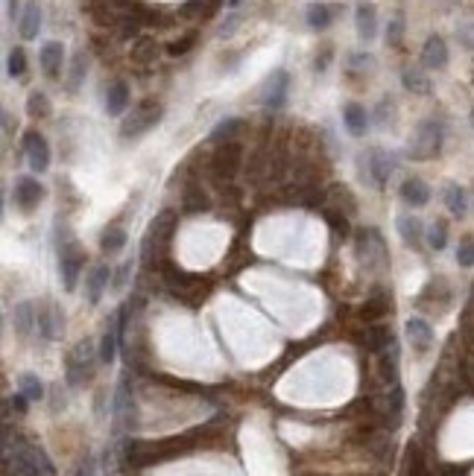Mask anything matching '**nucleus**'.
Returning <instances> with one entry per match:
<instances>
[{"instance_id": "f257e3e1", "label": "nucleus", "mask_w": 474, "mask_h": 476, "mask_svg": "<svg viewBox=\"0 0 474 476\" xmlns=\"http://www.w3.org/2000/svg\"><path fill=\"white\" fill-rule=\"evenodd\" d=\"M97 359H100V351H94V345L85 339L79 342L76 348L68 354V363H64V380H68L71 389L85 386L94 371H97Z\"/></svg>"}, {"instance_id": "f03ea898", "label": "nucleus", "mask_w": 474, "mask_h": 476, "mask_svg": "<svg viewBox=\"0 0 474 476\" xmlns=\"http://www.w3.org/2000/svg\"><path fill=\"white\" fill-rule=\"evenodd\" d=\"M6 473L9 476H53V468L39 447H18L12 456L6 450Z\"/></svg>"}, {"instance_id": "7ed1b4c3", "label": "nucleus", "mask_w": 474, "mask_h": 476, "mask_svg": "<svg viewBox=\"0 0 474 476\" xmlns=\"http://www.w3.org/2000/svg\"><path fill=\"white\" fill-rule=\"evenodd\" d=\"M442 140H445V126L439 120H421L419 129L410 138V158L419 161H428L436 158L439 150H442Z\"/></svg>"}, {"instance_id": "20e7f679", "label": "nucleus", "mask_w": 474, "mask_h": 476, "mask_svg": "<svg viewBox=\"0 0 474 476\" xmlns=\"http://www.w3.org/2000/svg\"><path fill=\"white\" fill-rule=\"evenodd\" d=\"M165 117V108H161V103L158 100H141L135 108H132V114L120 123V135L129 140V138H141V135H146L153 126H158V120Z\"/></svg>"}, {"instance_id": "39448f33", "label": "nucleus", "mask_w": 474, "mask_h": 476, "mask_svg": "<svg viewBox=\"0 0 474 476\" xmlns=\"http://www.w3.org/2000/svg\"><path fill=\"white\" fill-rule=\"evenodd\" d=\"M83 266H85V254H83V249H79V243L74 237L59 243V281L68 292L76 289Z\"/></svg>"}, {"instance_id": "423d86ee", "label": "nucleus", "mask_w": 474, "mask_h": 476, "mask_svg": "<svg viewBox=\"0 0 474 476\" xmlns=\"http://www.w3.org/2000/svg\"><path fill=\"white\" fill-rule=\"evenodd\" d=\"M361 170L366 173V178L375 187H386L389 175L396 173V158H392L389 152H384V150H369L361 158Z\"/></svg>"}, {"instance_id": "0eeeda50", "label": "nucleus", "mask_w": 474, "mask_h": 476, "mask_svg": "<svg viewBox=\"0 0 474 476\" xmlns=\"http://www.w3.org/2000/svg\"><path fill=\"white\" fill-rule=\"evenodd\" d=\"M21 150L27 155V164L32 173H47L50 170V143H47V138L41 132H27L21 138Z\"/></svg>"}, {"instance_id": "6e6552de", "label": "nucleus", "mask_w": 474, "mask_h": 476, "mask_svg": "<svg viewBox=\"0 0 474 476\" xmlns=\"http://www.w3.org/2000/svg\"><path fill=\"white\" fill-rule=\"evenodd\" d=\"M12 199H15V205H18L21 213H32L44 199V187H41L39 178L18 175L15 178V187H12Z\"/></svg>"}, {"instance_id": "1a4fd4ad", "label": "nucleus", "mask_w": 474, "mask_h": 476, "mask_svg": "<svg viewBox=\"0 0 474 476\" xmlns=\"http://www.w3.org/2000/svg\"><path fill=\"white\" fill-rule=\"evenodd\" d=\"M173 222H176L173 210H161L158 217L150 222V228H146V234H144V257L153 254V245H165L173 237V231H176Z\"/></svg>"}, {"instance_id": "9d476101", "label": "nucleus", "mask_w": 474, "mask_h": 476, "mask_svg": "<svg viewBox=\"0 0 474 476\" xmlns=\"http://www.w3.org/2000/svg\"><path fill=\"white\" fill-rule=\"evenodd\" d=\"M287 94H290V76H287V71H275V73L267 79V88H264V106H267V108H272V111L284 108Z\"/></svg>"}, {"instance_id": "9b49d317", "label": "nucleus", "mask_w": 474, "mask_h": 476, "mask_svg": "<svg viewBox=\"0 0 474 476\" xmlns=\"http://www.w3.org/2000/svg\"><path fill=\"white\" fill-rule=\"evenodd\" d=\"M39 64L47 79H59L64 68V47L59 41H44L39 50Z\"/></svg>"}, {"instance_id": "f8f14e48", "label": "nucleus", "mask_w": 474, "mask_h": 476, "mask_svg": "<svg viewBox=\"0 0 474 476\" xmlns=\"http://www.w3.org/2000/svg\"><path fill=\"white\" fill-rule=\"evenodd\" d=\"M111 275L114 272L106 264H97V266H91V272H85V298H88V304H100L103 292L111 287Z\"/></svg>"}, {"instance_id": "ddd939ff", "label": "nucleus", "mask_w": 474, "mask_h": 476, "mask_svg": "<svg viewBox=\"0 0 474 476\" xmlns=\"http://www.w3.org/2000/svg\"><path fill=\"white\" fill-rule=\"evenodd\" d=\"M62 327H64V316L59 313L53 304H41V307H39V316H36V333H39L44 342H50V339L59 336Z\"/></svg>"}, {"instance_id": "4468645a", "label": "nucleus", "mask_w": 474, "mask_h": 476, "mask_svg": "<svg viewBox=\"0 0 474 476\" xmlns=\"http://www.w3.org/2000/svg\"><path fill=\"white\" fill-rule=\"evenodd\" d=\"M421 64L428 71H445L448 68V44L442 36H431L421 47Z\"/></svg>"}, {"instance_id": "2eb2a0df", "label": "nucleus", "mask_w": 474, "mask_h": 476, "mask_svg": "<svg viewBox=\"0 0 474 476\" xmlns=\"http://www.w3.org/2000/svg\"><path fill=\"white\" fill-rule=\"evenodd\" d=\"M18 32H21L24 41L39 38V32H41V6L36 3V0H29V3L21 9V15H18Z\"/></svg>"}, {"instance_id": "dca6fc26", "label": "nucleus", "mask_w": 474, "mask_h": 476, "mask_svg": "<svg viewBox=\"0 0 474 476\" xmlns=\"http://www.w3.org/2000/svg\"><path fill=\"white\" fill-rule=\"evenodd\" d=\"M354 27H357V36L363 41H372L378 36V9L372 3H357V12H354Z\"/></svg>"}, {"instance_id": "f3484780", "label": "nucleus", "mask_w": 474, "mask_h": 476, "mask_svg": "<svg viewBox=\"0 0 474 476\" xmlns=\"http://www.w3.org/2000/svg\"><path fill=\"white\" fill-rule=\"evenodd\" d=\"M401 199L407 205H413V208H424L431 202V187L424 185L419 175H410V178H404L401 182Z\"/></svg>"}, {"instance_id": "a211bd4d", "label": "nucleus", "mask_w": 474, "mask_h": 476, "mask_svg": "<svg viewBox=\"0 0 474 476\" xmlns=\"http://www.w3.org/2000/svg\"><path fill=\"white\" fill-rule=\"evenodd\" d=\"M407 339H410V345L419 351V354H424L433 345V327L428 324V319H410L407 322Z\"/></svg>"}, {"instance_id": "6ab92c4d", "label": "nucleus", "mask_w": 474, "mask_h": 476, "mask_svg": "<svg viewBox=\"0 0 474 476\" xmlns=\"http://www.w3.org/2000/svg\"><path fill=\"white\" fill-rule=\"evenodd\" d=\"M126 108H129V85L123 79H118V82H111L106 91V114L109 117H120Z\"/></svg>"}, {"instance_id": "aec40b11", "label": "nucleus", "mask_w": 474, "mask_h": 476, "mask_svg": "<svg viewBox=\"0 0 474 476\" xmlns=\"http://www.w3.org/2000/svg\"><path fill=\"white\" fill-rule=\"evenodd\" d=\"M36 316H39V304L21 301L18 307H15V313H12L15 333H18V336H29L32 331H36Z\"/></svg>"}, {"instance_id": "412c9836", "label": "nucleus", "mask_w": 474, "mask_h": 476, "mask_svg": "<svg viewBox=\"0 0 474 476\" xmlns=\"http://www.w3.org/2000/svg\"><path fill=\"white\" fill-rule=\"evenodd\" d=\"M342 123H346L349 135L361 138V135H366V129H369V114H366V108L361 103H349V106H342Z\"/></svg>"}, {"instance_id": "4be33fe9", "label": "nucleus", "mask_w": 474, "mask_h": 476, "mask_svg": "<svg viewBox=\"0 0 474 476\" xmlns=\"http://www.w3.org/2000/svg\"><path fill=\"white\" fill-rule=\"evenodd\" d=\"M118 345H120V324H118V316H114L106 331H103V339H100V363L111 366L114 356H118Z\"/></svg>"}, {"instance_id": "5701e85b", "label": "nucleus", "mask_w": 474, "mask_h": 476, "mask_svg": "<svg viewBox=\"0 0 474 476\" xmlns=\"http://www.w3.org/2000/svg\"><path fill=\"white\" fill-rule=\"evenodd\" d=\"M398 234H401L404 245H410V249L419 252L424 243V225L416 217H398Z\"/></svg>"}, {"instance_id": "b1692460", "label": "nucleus", "mask_w": 474, "mask_h": 476, "mask_svg": "<svg viewBox=\"0 0 474 476\" xmlns=\"http://www.w3.org/2000/svg\"><path fill=\"white\" fill-rule=\"evenodd\" d=\"M126 243H129V234L123 231L120 225H106V228H103V234H100V249H103L106 254H114V252L126 249Z\"/></svg>"}, {"instance_id": "393cba45", "label": "nucleus", "mask_w": 474, "mask_h": 476, "mask_svg": "<svg viewBox=\"0 0 474 476\" xmlns=\"http://www.w3.org/2000/svg\"><path fill=\"white\" fill-rule=\"evenodd\" d=\"M305 21H307L310 29L322 32V29L331 27V21H334V9H331L328 3H310V6H307V15H305Z\"/></svg>"}, {"instance_id": "a878e982", "label": "nucleus", "mask_w": 474, "mask_h": 476, "mask_svg": "<svg viewBox=\"0 0 474 476\" xmlns=\"http://www.w3.org/2000/svg\"><path fill=\"white\" fill-rule=\"evenodd\" d=\"M389 310H392V298H389L384 289H378V292H372V298L363 304V319H366V322H375V319L386 316Z\"/></svg>"}, {"instance_id": "bb28decb", "label": "nucleus", "mask_w": 474, "mask_h": 476, "mask_svg": "<svg viewBox=\"0 0 474 476\" xmlns=\"http://www.w3.org/2000/svg\"><path fill=\"white\" fill-rule=\"evenodd\" d=\"M442 199H445V208H448L451 217H466L468 202H466V190L460 185H448L445 193H442Z\"/></svg>"}, {"instance_id": "cd10ccee", "label": "nucleus", "mask_w": 474, "mask_h": 476, "mask_svg": "<svg viewBox=\"0 0 474 476\" xmlns=\"http://www.w3.org/2000/svg\"><path fill=\"white\" fill-rule=\"evenodd\" d=\"M237 164H240V150H237L235 143H225L223 150L214 155V167H217L220 173H225V175H235Z\"/></svg>"}, {"instance_id": "c85d7f7f", "label": "nucleus", "mask_w": 474, "mask_h": 476, "mask_svg": "<svg viewBox=\"0 0 474 476\" xmlns=\"http://www.w3.org/2000/svg\"><path fill=\"white\" fill-rule=\"evenodd\" d=\"M240 129H243V120L240 117H225V120H220L214 129H211V140H214V143H232V138L240 132Z\"/></svg>"}, {"instance_id": "c756f323", "label": "nucleus", "mask_w": 474, "mask_h": 476, "mask_svg": "<svg viewBox=\"0 0 474 476\" xmlns=\"http://www.w3.org/2000/svg\"><path fill=\"white\" fill-rule=\"evenodd\" d=\"M401 79H404V88H407V91H413V94H431V79L424 76L421 71L407 68Z\"/></svg>"}, {"instance_id": "7c9ffc66", "label": "nucleus", "mask_w": 474, "mask_h": 476, "mask_svg": "<svg viewBox=\"0 0 474 476\" xmlns=\"http://www.w3.org/2000/svg\"><path fill=\"white\" fill-rule=\"evenodd\" d=\"M27 114H29V117H47V114H50V100H47L44 91H29V96H27Z\"/></svg>"}, {"instance_id": "2f4dec72", "label": "nucleus", "mask_w": 474, "mask_h": 476, "mask_svg": "<svg viewBox=\"0 0 474 476\" xmlns=\"http://www.w3.org/2000/svg\"><path fill=\"white\" fill-rule=\"evenodd\" d=\"M6 73H9L12 79H21V76L27 73V53H24V47H12V50H9Z\"/></svg>"}, {"instance_id": "473e14b6", "label": "nucleus", "mask_w": 474, "mask_h": 476, "mask_svg": "<svg viewBox=\"0 0 474 476\" xmlns=\"http://www.w3.org/2000/svg\"><path fill=\"white\" fill-rule=\"evenodd\" d=\"M85 71H88V59H85V53H76L74 62H71L68 91H79V85H83V79H85Z\"/></svg>"}, {"instance_id": "72a5a7b5", "label": "nucleus", "mask_w": 474, "mask_h": 476, "mask_svg": "<svg viewBox=\"0 0 474 476\" xmlns=\"http://www.w3.org/2000/svg\"><path fill=\"white\" fill-rule=\"evenodd\" d=\"M18 389L24 391L29 401H41V398H44V383L39 380L36 374H21V377H18Z\"/></svg>"}, {"instance_id": "f704fd0d", "label": "nucleus", "mask_w": 474, "mask_h": 476, "mask_svg": "<svg viewBox=\"0 0 474 476\" xmlns=\"http://www.w3.org/2000/svg\"><path fill=\"white\" fill-rule=\"evenodd\" d=\"M428 243H431V249H433V252H442L445 245H448V222H445V219H436V222L431 225V231H428Z\"/></svg>"}, {"instance_id": "c9c22d12", "label": "nucleus", "mask_w": 474, "mask_h": 476, "mask_svg": "<svg viewBox=\"0 0 474 476\" xmlns=\"http://www.w3.org/2000/svg\"><path fill=\"white\" fill-rule=\"evenodd\" d=\"M392 342H396V339H392V331H389V327H384V324H378V327H372V331H369V348L372 351H386L389 348V345Z\"/></svg>"}, {"instance_id": "e433bc0d", "label": "nucleus", "mask_w": 474, "mask_h": 476, "mask_svg": "<svg viewBox=\"0 0 474 476\" xmlns=\"http://www.w3.org/2000/svg\"><path fill=\"white\" fill-rule=\"evenodd\" d=\"M155 53H158V44H155L153 38H141V41L132 47V56H135L138 62H150V59H155Z\"/></svg>"}, {"instance_id": "4c0bfd02", "label": "nucleus", "mask_w": 474, "mask_h": 476, "mask_svg": "<svg viewBox=\"0 0 474 476\" xmlns=\"http://www.w3.org/2000/svg\"><path fill=\"white\" fill-rule=\"evenodd\" d=\"M129 275H132V260H123V264L114 269V275H111V289L120 292L129 284Z\"/></svg>"}, {"instance_id": "58836bf2", "label": "nucleus", "mask_w": 474, "mask_h": 476, "mask_svg": "<svg viewBox=\"0 0 474 476\" xmlns=\"http://www.w3.org/2000/svg\"><path fill=\"white\" fill-rule=\"evenodd\" d=\"M401 38H404V18L401 15H392V21L386 24V44H401Z\"/></svg>"}, {"instance_id": "ea45409f", "label": "nucleus", "mask_w": 474, "mask_h": 476, "mask_svg": "<svg viewBox=\"0 0 474 476\" xmlns=\"http://www.w3.org/2000/svg\"><path fill=\"white\" fill-rule=\"evenodd\" d=\"M456 264L463 269H474V240H463L456 249Z\"/></svg>"}, {"instance_id": "a19ab883", "label": "nucleus", "mask_w": 474, "mask_h": 476, "mask_svg": "<svg viewBox=\"0 0 474 476\" xmlns=\"http://www.w3.org/2000/svg\"><path fill=\"white\" fill-rule=\"evenodd\" d=\"M193 44H196V36H185V38L173 41V44H170V56H185Z\"/></svg>"}, {"instance_id": "79ce46f5", "label": "nucleus", "mask_w": 474, "mask_h": 476, "mask_svg": "<svg viewBox=\"0 0 474 476\" xmlns=\"http://www.w3.org/2000/svg\"><path fill=\"white\" fill-rule=\"evenodd\" d=\"M94 473H97L94 459H91V456H83V459H79V465H76V473H74V476H94Z\"/></svg>"}, {"instance_id": "37998d69", "label": "nucleus", "mask_w": 474, "mask_h": 476, "mask_svg": "<svg viewBox=\"0 0 474 476\" xmlns=\"http://www.w3.org/2000/svg\"><path fill=\"white\" fill-rule=\"evenodd\" d=\"M328 62H331V50H322V56H316V62H314V71H325L328 68Z\"/></svg>"}, {"instance_id": "c03bdc74", "label": "nucleus", "mask_w": 474, "mask_h": 476, "mask_svg": "<svg viewBox=\"0 0 474 476\" xmlns=\"http://www.w3.org/2000/svg\"><path fill=\"white\" fill-rule=\"evenodd\" d=\"M240 3H243V0H225V6H228V9H237Z\"/></svg>"}]
</instances>
